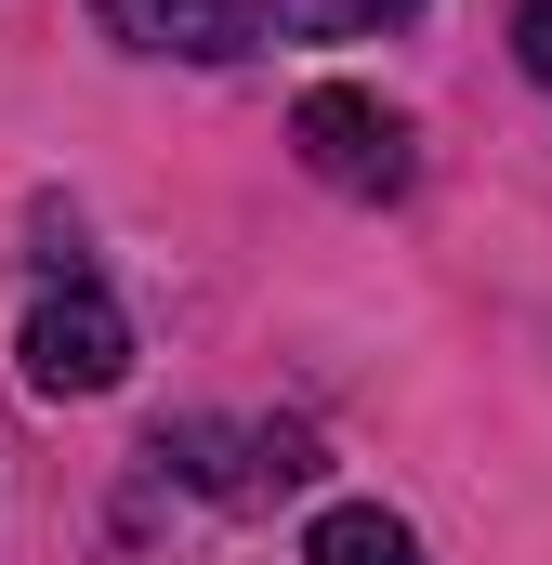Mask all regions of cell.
Listing matches in <instances>:
<instances>
[{
  "label": "cell",
  "instance_id": "7",
  "mask_svg": "<svg viewBox=\"0 0 552 565\" xmlns=\"http://www.w3.org/2000/svg\"><path fill=\"white\" fill-rule=\"evenodd\" d=\"M513 53H527V79L552 93V0H513Z\"/></svg>",
  "mask_w": 552,
  "mask_h": 565
},
{
  "label": "cell",
  "instance_id": "6",
  "mask_svg": "<svg viewBox=\"0 0 552 565\" xmlns=\"http://www.w3.org/2000/svg\"><path fill=\"white\" fill-rule=\"evenodd\" d=\"M421 0H276V26H316V40H369V26H408Z\"/></svg>",
  "mask_w": 552,
  "mask_h": 565
},
{
  "label": "cell",
  "instance_id": "3",
  "mask_svg": "<svg viewBox=\"0 0 552 565\" xmlns=\"http://www.w3.org/2000/svg\"><path fill=\"white\" fill-rule=\"evenodd\" d=\"M158 460L198 473V487H224V500H289L316 473V434H289V422H171Z\"/></svg>",
  "mask_w": 552,
  "mask_h": 565
},
{
  "label": "cell",
  "instance_id": "1",
  "mask_svg": "<svg viewBox=\"0 0 552 565\" xmlns=\"http://www.w3.org/2000/svg\"><path fill=\"white\" fill-rule=\"evenodd\" d=\"M13 355H26V395H53V408H66V395H119V382H132V316L66 264V277L26 302V342H13Z\"/></svg>",
  "mask_w": 552,
  "mask_h": 565
},
{
  "label": "cell",
  "instance_id": "5",
  "mask_svg": "<svg viewBox=\"0 0 552 565\" xmlns=\"http://www.w3.org/2000/svg\"><path fill=\"white\" fill-rule=\"evenodd\" d=\"M302 565H421V540L382 513V500H329L316 540H302Z\"/></svg>",
  "mask_w": 552,
  "mask_h": 565
},
{
  "label": "cell",
  "instance_id": "2",
  "mask_svg": "<svg viewBox=\"0 0 552 565\" xmlns=\"http://www.w3.org/2000/svg\"><path fill=\"white\" fill-rule=\"evenodd\" d=\"M289 145H302V171L342 184V198H408V119H395L382 93H355V79H316V93L289 106Z\"/></svg>",
  "mask_w": 552,
  "mask_h": 565
},
{
  "label": "cell",
  "instance_id": "4",
  "mask_svg": "<svg viewBox=\"0 0 552 565\" xmlns=\"http://www.w3.org/2000/svg\"><path fill=\"white\" fill-rule=\"evenodd\" d=\"M93 13H106V40H132V53L237 66V53H264V13H276V0H93Z\"/></svg>",
  "mask_w": 552,
  "mask_h": 565
}]
</instances>
